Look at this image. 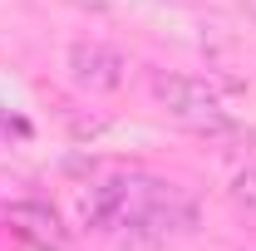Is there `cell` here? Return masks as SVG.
Instances as JSON below:
<instances>
[{
    "instance_id": "3",
    "label": "cell",
    "mask_w": 256,
    "mask_h": 251,
    "mask_svg": "<svg viewBox=\"0 0 256 251\" xmlns=\"http://www.w3.org/2000/svg\"><path fill=\"white\" fill-rule=\"evenodd\" d=\"M124 54L104 40H74L69 44V79L89 94H114L124 84Z\"/></svg>"
},
{
    "instance_id": "1",
    "label": "cell",
    "mask_w": 256,
    "mask_h": 251,
    "mask_svg": "<svg viewBox=\"0 0 256 251\" xmlns=\"http://www.w3.org/2000/svg\"><path fill=\"white\" fill-rule=\"evenodd\" d=\"M79 217L89 232L124 236L128 246H158L168 236L188 232L197 212L182 188L148 178V172H133V168H118V172H104L89 182V192L79 197Z\"/></svg>"
},
{
    "instance_id": "6",
    "label": "cell",
    "mask_w": 256,
    "mask_h": 251,
    "mask_svg": "<svg viewBox=\"0 0 256 251\" xmlns=\"http://www.w3.org/2000/svg\"><path fill=\"white\" fill-rule=\"evenodd\" d=\"M0 138H30V124L10 108H0Z\"/></svg>"
},
{
    "instance_id": "2",
    "label": "cell",
    "mask_w": 256,
    "mask_h": 251,
    "mask_svg": "<svg viewBox=\"0 0 256 251\" xmlns=\"http://www.w3.org/2000/svg\"><path fill=\"white\" fill-rule=\"evenodd\" d=\"M148 89H153V104H158L162 114L172 118V124L192 128V133H226L232 128V114H226L222 94L207 84V79H192V74H153L148 79Z\"/></svg>"
},
{
    "instance_id": "8",
    "label": "cell",
    "mask_w": 256,
    "mask_h": 251,
    "mask_svg": "<svg viewBox=\"0 0 256 251\" xmlns=\"http://www.w3.org/2000/svg\"><path fill=\"white\" fill-rule=\"evenodd\" d=\"M236 5H242V10H252V15H256V0H236Z\"/></svg>"
},
{
    "instance_id": "5",
    "label": "cell",
    "mask_w": 256,
    "mask_h": 251,
    "mask_svg": "<svg viewBox=\"0 0 256 251\" xmlns=\"http://www.w3.org/2000/svg\"><path fill=\"white\" fill-rule=\"evenodd\" d=\"M232 202H236L242 212H252V217H256V168H242V172H236V182H232Z\"/></svg>"
},
{
    "instance_id": "7",
    "label": "cell",
    "mask_w": 256,
    "mask_h": 251,
    "mask_svg": "<svg viewBox=\"0 0 256 251\" xmlns=\"http://www.w3.org/2000/svg\"><path fill=\"white\" fill-rule=\"evenodd\" d=\"M69 5H79V10H94V15H98V10H114V0H69Z\"/></svg>"
},
{
    "instance_id": "4",
    "label": "cell",
    "mask_w": 256,
    "mask_h": 251,
    "mask_svg": "<svg viewBox=\"0 0 256 251\" xmlns=\"http://www.w3.org/2000/svg\"><path fill=\"white\" fill-rule=\"evenodd\" d=\"M5 226L15 236L34 242V246H44V251H64V226L44 202H10L5 207Z\"/></svg>"
}]
</instances>
